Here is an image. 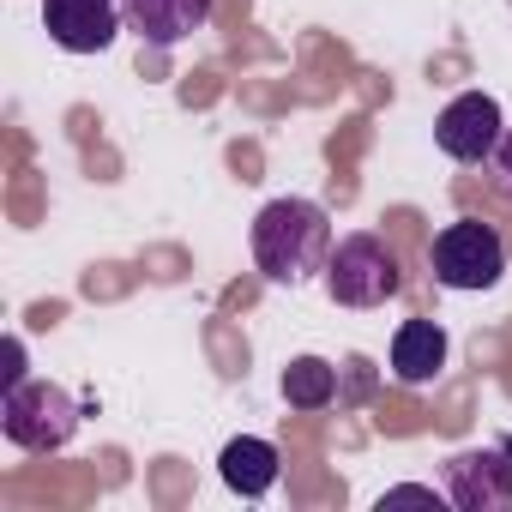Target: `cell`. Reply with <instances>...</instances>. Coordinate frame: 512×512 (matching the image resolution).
Masks as SVG:
<instances>
[{
    "label": "cell",
    "mask_w": 512,
    "mask_h": 512,
    "mask_svg": "<svg viewBox=\"0 0 512 512\" xmlns=\"http://www.w3.org/2000/svg\"><path fill=\"white\" fill-rule=\"evenodd\" d=\"M446 500L458 512H506L512 506V458L506 446H470L446 458Z\"/></svg>",
    "instance_id": "obj_5"
},
{
    "label": "cell",
    "mask_w": 512,
    "mask_h": 512,
    "mask_svg": "<svg viewBox=\"0 0 512 512\" xmlns=\"http://www.w3.org/2000/svg\"><path fill=\"white\" fill-rule=\"evenodd\" d=\"M338 398V368L326 356H296L284 368V404L290 410H326Z\"/></svg>",
    "instance_id": "obj_11"
},
{
    "label": "cell",
    "mask_w": 512,
    "mask_h": 512,
    "mask_svg": "<svg viewBox=\"0 0 512 512\" xmlns=\"http://www.w3.org/2000/svg\"><path fill=\"white\" fill-rule=\"evenodd\" d=\"M278 464H284L278 446L260 440V434H235V440L217 452V476H223V488L241 494V500L272 494V488H278Z\"/></svg>",
    "instance_id": "obj_10"
},
{
    "label": "cell",
    "mask_w": 512,
    "mask_h": 512,
    "mask_svg": "<svg viewBox=\"0 0 512 512\" xmlns=\"http://www.w3.org/2000/svg\"><path fill=\"white\" fill-rule=\"evenodd\" d=\"M404 290V266H398V247L374 229H356L332 247L326 260V296L338 308H386Z\"/></svg>",
    "instance_id": "obj_2"
},
{
    "label": "cell",
    "mask_w": 512,
    "mask_h": 512,
    "mask_svg": "<svg viewBox=\"0 0 512 512\" xmlns=\"http://www.w3.org/2000/svg\"><path fill=\"white\" fill-rule=\"evenodd\" d=\"M121 25V0H43V31L67 55H103Z\"/></svg>",
    "instance_id": "obj_7"
},
{
    "label": "cell",
    "mask_w": 512,
    "mask_h": 512,
    "mask_svg": "<svg viewBox=\"0 0 512 512\" xmlns=\"http://www.w3.org/2000/svg\"><path fill=\"white\" fill-rule=\"evenodd\" d=\"M500 133H506V121H500V103H494L488 91L452 97V103L440 109V121H434V145H440L452 163H488L494 145H500Z\"/></svg>",
    "instance_id": "obj_6"
},
{
    "label": "cell",
    "mask_w": 512,
    "mask_h": 512,
    "mask_svg": "<svg viewBox=\"0 0 512 512\" xmlns=\"http://www.w3.org/2000/svg\"><path fill=\"white\" fill-rule=\"evenodd\" d=\"M121 19L139 43L151 49H175L193 31L211 25V0H121Z\"/></svg>",
    "instance_id": "obj_8"
},
{
    "label": "cell",
    "mask_w": 512,
    "mask_h": 512,
    "mask_svg": "<svg viewBox=\"0 0 512 512\" xmlns=\"http://www.w3.org/2000/svg\"><path fill=\"white\" fill-rule=\"evenodd\" d=\"M428 266H434V284H446V290H494L506 278V241L494 223L458 217L434 235Z\"/></svg>",
    "instance_id": "obj_4"
},
{
    "label": "cell",
    "mask_w": 512,
    "mask_h": 512,
    "mask_svg": "<svg viewBox=\"0 0 512 512\" xmlns=\"http://www.w3.org/2000/svg\"><path fill=\"white\" fill-rule=\"evenodd\" d=\"M500 446H506V458H512V434H506V440H500Z\"/></svg>",
    "instance_id": "obj_14"
},
{
    "label": "cell",
    "mask_w": 512,
    "mask_h": 512,
    "mask_svg": "<svg viewBox=\"0 0 512 512\" xmlns=\"http://www.w3.org/2000/svg\"><path fill=\"white\" fill-rule=\"evenodd\" d=\"M488 163H494V187L512 199V127L500 133V145H494V157H488Z\"/></svg>",
    "instance_id": "obj_12"
},
{
    "label": "cell",
    "mask_w": 512,
    "mask_h": 512,
    "mask_svg": "<svg viewBox=\"0 0 512 512\" xmlns=\"http://www.w3.org/2000/svg\"><path fill=\"white\" fill-rule=\"evenodd\" d=\"M0 434L25 452H61L79 434V398L55 380H13L0 392Z\"/></svg>",
    "instance_id": "obj_3"
},
{
    "label": "cell",
    "mask_w": 512,
    "mask_h": 512,
    "mask_svg": "<svg viewBox=\"0 0 512 512\" xmlns=\"http://www.w3.org/2000/svg\"><path fill=\"white\" fill-rule=\"evenodd\" d=\"M446 326L440 320H404L392 332V380L398 386H434L446 368Z\"/></svg>",
    "instance_id": "obj_9"
},
{
    "label": "cell",
    "mask_w": 512,
    "mask_h": 512,
    "mask_svg": "<svg viewBox=\"0 0 512 512\" xmlns=\"http://www.w3.org/2000/svg\"><path fill=\"white\" fill-rule=\"evenodd\" d=\"M247 247H253V266H260L272 284L296 290L314 272H326L338 241H332L326 205H314V199H272V205H260V217H253Z\"/></svg>",
    "instance_id": "obj_1"
},
{
    "label": "cell",
    "mask_w": 512,
    "mask_h": 512,
    "mask_svg": "<svg viewBox=\"0 0 512 512\" xmlns=\"http://www.w3.org/2000/svg\"><path fill=\"white\" fill-rule=\"evenodd\" d=\"M398 500H434V488H422V482H398V488L380 494V506H398Z\"/></svg>",
    "instance_id": "obj_13"
}]
</instances>
